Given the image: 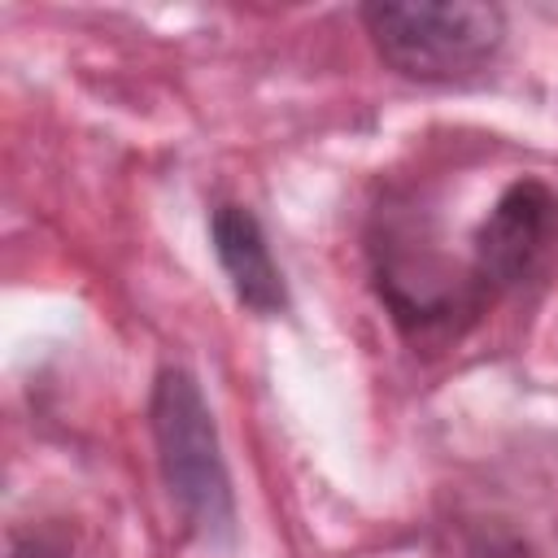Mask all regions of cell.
Returning <instances> with one entry per match:
<instances>
[{
  "mask_svg": "<svg viewBox=\"0 0 558 558\" xmlns=\"http://www.w3.org/2000/svg\"><path fill=\"white\" fill-rule=\"evenodd\" d=\"M153 436H157V458L166 488L183 514V523L214 541H231L235 527V501H231V480L218 453L214 436V414L187 371H161L153 388Z\"/></svg>",
  "mask_w": 558,
  "mask_h": 558,
  "instance_id": "obj_2",
  "label": "cell"
},
{
  "mask_svg": "<svg viewBox=\"0 0 558 558\" xmlns=\"http://www.w3.org/2000/svg\"><path fill=\"white\" fill-rule=\"evenodd\" d=\"M209 235H214V253L231 279L235 296L253 314H279L288 305V292H283V275L270 257V244L262 235V222L244 205H218L209 218Z\"/></svg>",
  "mask_w": 558,
  "mask_h": 558,
  "instance_id": "obj_4",
  "label": "cell"
},
{
  "mask_svg": "<svg viewBox=\"0 0 558 558\" xmlns=\"http://www.w3.org/2000/svg\"><path fill=\"white\" fill-rule=\"evenodd\" d=\"M558 266V192L541 179H514L488 209L471 244V279L484 301L536 288Z\"/></svg>",
  "mask_w": 558,
  "mask_h": 558,
  "instance_id": "obj_3",
  "label": "cell"
},
{
  "mask_svg": "<svg viewBox=\"0 0 558 558\" xmlns=\"http://www.w3.org/2000/svg\"><path fill=\"white\" fill-rule=\"evenodd\" d=\"M362 22L375 52L414 83H462L480 74L506 44L501 9L475 0L366 4Z\"/></svg>",
  "mask_w": 558,
  "mask_h": 558,
  "instance_id": "obj_1",
  "label": "cell"
}]
</instances>
